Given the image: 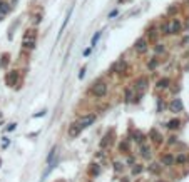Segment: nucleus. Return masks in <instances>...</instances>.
I'll use <instances>...</instances> for the list:
<instances>
[{
  "instance_id": "nucleus-1",
  "label": "nucleus",
  "mask_w": 189,
  "mask_h": 182,
  "mask_svg": "<svg viewBox=\"0 0 189 182\" xmlns=\"http://www.w3.org/2000/svg\"><path fill=\"white\" fill-rule=\"evenodd\" d=\"M94 120H96V115H86V117L79 119L77 122H74V124L69 127V137H72V139H74V137H77V135L80 134L86 127H89Z\"/></svg>"
},
{
  "instance_id": "nucleus-2",
  "label": "nucleus",
  "mask_w": 189,
  "mask_h": 182,
  "mask_svg": "<svg viewBox=\"0 0 189 182\" xmlns=\"http://www.w3.org/2000/svg\"><path fill=\"white\" fill-rule=\"evenodd\" d=\"M106 92H107V85H106V84H102V82L92 87V94L96 95V97H104V95H106Z\"/></svg>"
},
{
  "instance_id": "nucleus-3",
  "label": "nucleus",
  "mask_w": 189,
  "mask_h": 182,
  "mask_svg": "<svg viewBox=\"0 0 189 182\" xmlns=\"http://www.w3.org/2000/svg\"><path fill=\"white\" fill-rule=\"evenodd\" d=\"M179 29H181V24L178 20H172L171 24H167V25L164 27V32L166 34H178Z\"/></svg>"
},
{
  "instance_id": "nucleus-4",
  "label": "nucleus",
  "mask_w": 189,
  "mask_h": 182,
  "mask_svg": "<svg viewBox=\"0 0 189 182\" xmlns=\"http://www.w3.org/2000/svg\"><path fill=\"white\" fill-rule=\"evenodd\" d=\"M17 72H9L7 74V77H5V82L9 87H15V84H17Z\"/></svg>"
},
{
  "instance_id": "nucleus-5",
  "label": "nucleus",
  "mask_w": 189,
  "mask_h": 182,
  "mask_svg": "<svg viewBox=\"0 0 189 182\" xmlns=\"http://www.w3.org/2000/svg\"><path fill=\"white\" fill-rule=\"evenodd\" d=\"M169 109H171V112H181L183 110V102L179 99H174L171 104H169Z\"/></svg>"
},
{
  "instance_id": "nucleus-6",
  "label": "nucleus",
  "mask_w": 189,
  "mask_h": 182,
  "mask_svg": "<svg viewBox=\"0 0 189 182\" xmlns=\"http://www.w3.org/2000/svg\"><path fill=\"white\" fill-rule=\"evenodd\" d=\"M146 49H147V42L144 40V39H139L136 42V50L137 52H146Z\"/></svg>"
},
{
  "instance_id": "nucleus-7",
  "label": "nucleus",
  "mask_w": 189,
  "mask_h": 182,
  "mask_svg": "<svg viewBox=\"0 0 189 182\" xmlns=\"http://www.w3.org/2000/svg\"><path fill=\"white\" fill-rule=\"evenodd\" d=\"M161 162H162L164 166H172V162H174V157L171 156V154H166V156H162V159H161Z\"/></svg>"
},
{
  "instance_id": "nucleus-8",
  "label": "nucleus",
  "mask_w": 189,
  "mask_h": 182,
  "mask_svg": "<svg viewBox=\"0 0 189 182\" xmlns=\"http://www.w3.org/2000/svg\"><path fill=\"white\" fill-rule=\"evenodd\" d=\"M124 69H126V64H124L122 60H121V62H117V64H116V65L112 67V70H114V72H117V74H121V72L124 70Z\"/></svg>"
},
{
  "instance_id": "nucleus-9",
  "label": "nucleus",
  "mask_w": 189,
  "mask_h": 182,
  "mask_svg": "<svg viewBox=\"0 0 189 182\" xmlns=\"http://www.w3.org/2000/svg\"><path fill=\"white\" fill-rule=\"evenodd\" d=\"M9 12H10V7L7 5L5 2H0V14L5 15V14H9Z\"/></svg>"
},
{
  "instance_id": "nucleus-10",
  "label": "nucleus",
  "mask_w": 189,
  "mask_h": 182,
  "mask_svg": "<svg viewBox=\"0 0 189 182\" xmlns=\"http://www.w3.org/2000/svg\"><path fill=\"white\" fill-rule=\"evenodd\" d=\"M146 84H147V79H139L137 82H136V89L142 90V89L146 87Z\"/></svg>"
},
{
  "instance_id": "nucleus-11",
  "label": "nucleus",
  "mask_w": 189,
  "mask_h": 182,
  "mask_svg": "<svg viewBox=\"0 0 189 182\" xmlns=\"http://www.w3.org/2000/svg\"><path fill=\"white\" fill-rule=\"evenodd\" d=\"M35 47V40L34 39H30V40H24V49H34Z\"/></svg>"
},
{
  "instance_id": "nucleus-12",
  "label": "nucleus",
  "mask_w": 189,
  "mask_h": 182,
  "mask_svg": "<svg viewBox=\"0 0 189 182\" xmlns=\"http://www.w3.org/2000/svg\"><path fill=\"white\" fill-rule=\"evenodd\" d=\"M179 124H181V122H179L178 119H172V120H169V122H167V127H169V129H178Z\"/></svg>"
},
{
  "instance_id": "nucleus-13",
  "label": "nucleus",
  "mask_w": 189,
  "mask_h": 182,
  "mask_svg": "<svg viewBox=\"0 0 189 182\" xmlns=\"http://www.w3.org/2000/svg\"><path fill=\"white\" fill-rule=\"evenodd\" d=\"M167 85H169V79H161V80L157 82V87L159 89H166Z\"/></svg>"
},
{
  "instance_id": "nucleus-14",
  "label": "nucleus",
  "mask_w": 189,
  "mask_h": 182,
  "mask_svg": "<svg viewBox=\"0 0 189 182\" xmlns=\"http://www.w3.org/2000/svg\"><path fill=\"white\" fill-rule=\"evenodd\" d=\"M151 135H152V137H154V141H156V142H161V135H159L157 134V130H151Z\"/></svg>"
},
{
  "instance_id": "nucleus-15",
  "label": "nucleus",
  "mask_w": 189,
  "mask_h": 182,
  "mask_svg": "<svg viewBox=\"0 0 189 182\" xmlns=\"http://www.w3.org/2000/svg\"><path fill=\"white\" fill-rule=\"evenodd\" d=\"M99 39H101V32H97L96 35L92 37V45H96V44H97V40H99Z\"/></svg>"
},
{
  "instance_id": "nucleus-16",
  "label": "nucleus",
  "mask_w": 189,
  "mask_h": 182,
  "mask_svg": "<svg viewBox=\"0 0 189 182\" xmlns=\"http://www.w3.org/2000/svg\"><path fill=\"white\" fill-rule=\"evenodd\" d=\"M149 154H151V152H149V149L144 146V147H142V156H144V157H149Z\"/></svg>"
},
{
  "instance_id": "nucleus-17",
  "label": "nucleus",
  "mask_w": 189,
  "mask_h": 182,
  "mask_svg": "<svg viewBox=\"0 0 189 182\" xmlns=\"http://www.w3.org/2000/svg\"><path fill=\"white\" fill-rule=\"evenodd\" d=\"M9 64V55H4V60H2V67H7Z\"/></svg>"
},
{
  "instance_id": "nucleus-18",
  "label": "nucleus",
  "mask_w": 189,
  "mask_h": 182,
  "mask_svg": "<svg viewBox=\"0 0 189 182\" xmlns=\"http://www.w3.org/2000/svg\"><path fill=\"white\" fill-rule=\"evenodd\" d=\"M141 171H142V167H141V166H137V167H134V169H132V174H139Z\"/></svg>"
},
{
  "instance_id": "nucleus-19",
  "label": "nucleus",
  "mask_w": 189,
  "mask_h": 182,
  "mask_svg": "<svg viewBox=\"0 0 189 182\" xmlns=\"http://www.w3.org/2000/svg\"><path fill=\"white\" fill-rule=\"evenodd\" d=\"M184 161H186V157H184V156H179L178 157V162H179V164H183Z\"/></svg>"
},
{
  "instance_id": "nucleus-20",
  "label": "nucleus",
  "mask_w": 189,
  "mask_h": 182,
  "mask_svg": "<svg viewBox=\"0 0 189 182\" xmlns=\"http://www.w3.org/2000/svg\"><path fill=\"white\" fill-rule=\"evenodd\" d=\"M84 75H86V69H82L80 72H79V79H82Z\"/></svg>"
},
{
  "instance_id": "nucleus-21",
  "label": "nucleus",
  "mask_w": 189,
  "mask_h": 182,
  "mask_svg": "<svg viewBox=\"0 0 189 182\" xmlns=\"http://www.w3.org/2000/svg\"><path fill=\"white\" fill-rule=\"evenodd\" d=\"M15 125H17V124H9V127H7V130H14V129H15Z\"/></svg>"
},
{
  "instance_id": "nucleus-22",
  "label": "nucleus",
  "mask_w": 189,
  "mask_h": 182,
  "mask_svg": "<svg viewBox=\"0 0 189 182\" xmlns=\"http://www.w3.org/2000/svg\"><path fill=\"white\" fill-rule=\"evenodd\" d=\"M42 115H45V110H42V112H39V114H35L34 117H42Z\"/></svg>"
},
{
  "instance_id": "nucleus-23",
  "label": "nucleus",
  "mask_w": 189,
  "mask_h": 182,
  "mask_svg": "<svg viewBox=\"0 0 189 182\" xmlns=\"http://www.w3.org/2000/svg\"><path fill=\"white\" fill-rule=\"evenodd\" d=\"M151 171H152V172H157V171H159V167H156V164H152V167H151Z\"/></svg>"
},
{
  "instance_id": "nucleus-24",
  "label": "nucleus",
  "mask_w": 189,
  "mask_h": 182,
  "mask_svg": "<svg viewBox=\"0 0 189 182\" xmlns=\"http://www.w3.org/2000/svg\"><path fill=\"white\" fill-rule=\"evenodd\" d=\"M162 50H164V47H161V45H157V47H156V52H162Z\"/></svg>"
},
{
  "instance_id": "nucleus-25",
  "label": "nucleus",
  "mask_w": 189,
  "mask_h": 182,
  "mask_svg": "<svg viewBox=\"0 0 189 182\" xmlns=\"http://www.w3.org/2000/svg\"><path fill=\"white\" fill-rule=\"evenodd\" d=\"M116 15H117V10H112L111 14H109V17H116Z\"/></svg>"
}]
</instances>
